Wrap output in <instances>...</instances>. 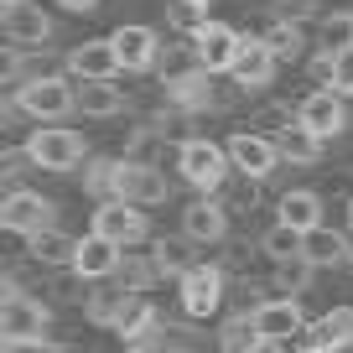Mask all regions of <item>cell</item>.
Listing matches in <instances>:
<instances>
[{
    "label": "cell",
    "mask_w": 353,
    "mask_h": 353,
    "mask_svg": "<svg viewBox=\"0 0 353 353\" xmlns=\"http://www.w3.org/2000/svg\"><path fill=\"white\" fill-rule=\"evenodd\" d=\"M11 104L26 114V120H37V125H63L68 114L78 110V83L63 78V73H37V78H26V83L11 94Z\"/></svg>",
    "instance_id": "obj_1"
},
{
    "label": "cell",
    "mask_w": 353,
    "mask_h": 353,
    "mask_svg": "<svg viewBox=\"0 0 353 353\" xmlns=\"http://www.w3.org/2000/svg\"><path fill=\"white\" fill-rule=\"evenodd\" d=\"M26 151H32V161L42 166V172H78V166H88L83 135L68 130V125H37V130L26 135Z\"/></svg>",
    "instance_id": "obj_2"
},
{
    "label": "cell",
    "mask_w": 353,
    "mask_h": 353,
    "mask_svg": "<svg viewBox=\"0 0 353 353\" xmlns=\"http://www.w3.org/2000/svg\"><path fill=\"white\" fill-rule=\"evenodd\" d=\"M229 145L219 141H203V135H188V141L176 145V172L188 176L198 192H219L223 176H229Z\"/></svg>",
    "instance_id": "obj_3"
},
{
    "label": "cell",
    "mask_w": 353,
    "mask_h": 353,
    "mask_svg": "<svg viewBox=\"0 0 353 353\" xmlns=\"http://www.w3.org/2000/svg\"><path fill=\"white\" fill-rule=\"evenodd\" d=\"M0 229L6 234H42V229H57V203L42 198V192L32 188H11L6 198H0Z\"/></svg>",
    "instance_id": "obj_4"
},
{
    "label": "cell",
    "mask_w": 353,
    "mask_h": 353,
    "mask_svg": "<svg viewBox=\"0 0 353 353\" xmlns=\"http://www.w3.org/2000/svg\"><path fill=\"white\" fill-rule=\"evenodd\" d=\"M47 322H52V307L26 291L16 296H0V343H37L47 338Z\"/></svg>",
    "instance_id": "obj_5"
},
{
    "label": "cell",
    "mask_w": 353,
    "mask_h": 353,
    "mask_svg": "<svg viewBox=\"0 0 353 353\" xmlns=\"http://www.w3.org/2000/svg\"><path fill=\"white\" fill-rule=\"evenodd\" d=\"M0 32L11 47H47L52 16L42 11V0H0Z\"/></svg>",
    "instance_id": "obj_6"
},
{
    "label": "cell",
    "mask_w": 353,
    "mask_h": 353,
    "mask_svg": "<svg viewBox=\"0 0 353 353\" xmlns=\"http://www.w3.org/2000/svg\"><path fill=\"white\" fill-rule=\"evenodd\" d=\"M223 145H229V161H234V172H244L250 182H265V176H270L281 161H286V156H281V145H276V135L234 130Z\"/></svg>",
    "instance_id": "obj_7"
},
{
    "label": "cell",
    "mask_w": 353,
    "mask_h": 353,
    "mask_svg": "<svg viewBox=\"0 0 353 353\" xmlns=\"http://www.w3.org/2000/svg\"><path fill=\"white\" fill-rule=\"evenodd\" d=\"M296 120L307 125L317 141H332V135L348 130V99H343L338 88H312L307 99L296 104Z\"/></svg>",
    "instance_id": "obj_8"
},
{
    "label": "cell",
    "mask_w": 353,
    "mask_h": 353,
    "mask_svg": "<svg viewBox=\"0 0 353 353\" xmlns=\"http://www.w3.org/2000/svg\"><path fill=\"white\" fill-rule=\"evenodd\" d=\"M88 229L104 234V239H114L120 250H135L141 239H151V219H145V208H130V203H99Z\"/></svg>",
    "instance_id": "obj_9"
},
{
    "label": "cell",
    "mask_w": 353,
    "mask_h": 353,
    "mask_svg": "<svg viewBox=\"0 0 353 353\" xmlns=\"http://www.w3.org/2000/svg\"><path fill=\"white\" fill-rule=\"evenodd\" d=\"M114 203H130V208H156L166 203V176L145 161H125L120 156V172H114Z\"/></svg>",
    "instance_id": "obj_10"
},
{
    "label": "cell",
    "mask_w": 353,
    "mask_h": 353,
    "mask_svg": "<svg viewBox=\"0 0 353 353\" xmlns=\"http://www.w3.org/2000/svg\"><path fill=\"white\" fill-rule=\"evenodd\" d=\"M110 42H114V57H120L125 73H145V68L161 63V37H156V26H141V21L114 26Z\"/></svg>",
    "instance_id": "obj_11"
},
{
    "label": "cell",
    "mask_w": 353,
    "mask_h": 353,
    "mask_svg": "<svg viewBox=\"0 0 353 353\" xmlns=\"http://www.w3.org/2000/svg\"><path fill=\"white\" fill-rule=\"evenodd\" d=\"M254 327L265 332V343H291V338H301L312 322H307V312H301L296 296H270V301L254 307Z\"/></svg>",
    "instance_id": "obj_12"
},
{
    "label": "cell",
    "mask_w": 353,
    "mask_h": 353,
    "mask_svg": "<svg viewBox=\"0 0 353 353\" xmlns=\"http://www.w3.org/2000/svg\"><path fill=\"white\" fill-rule=\"evenodd\" d=\"M63 68L78 78V83H104V78L125 73V68H120V57H114V42H110V37H99V42H78V47H68Z\"/></svg>",
    "instance_id": "obj_13"
},
{
    "label": "cell",
    "mask_w": 353,
    "mask_h": 353,
    "mask_svg": "<svg viewBox=\"0 0 353 353\" xmlns=\"http://www.w3.org/2000/svg\"><path fill=\"white\" fill-rule=\"evenodd\" d=\"M223 270L219 265H198V270H188V276L176 281L182 286V312L188 317H213V312L223 307Z\"/></svg>",
    "instance_id": "obj_14"
},
{
    "label": "cell",
    "mask_w": 353,
    "mask_h": 353,
    "mask_svg": "<svg viewBox=\"0 0 353 353\" xmlns=\"http://www.w3.org/2000/svg\"><path fill=\"white\" fill-rule=\"evenodd\" d=\"M120 265H125V250L114 239H104V234H94L88 229L83 239H78V260H73V276H83V281H110V276H120Z\"/></svg>",
    "instance_id": "obj_15"
},
{
    "label": "cell",
    "mask_w": 353,
    "mask_h": 353,
    "mask_svg": "<svg viewBox=\"0 0 353 353\" xmlns=\"http://www.w3.org/2000/svg\"><path fill=\"white\" fill-rule=\"evenodd\" d=\"M192 47H198V63H203V73H234V57H239L244 37L234 32L229 21H208L198 37H192Z\"/></svg>",
    "instance_id": "obj_16"
},
{
    "label": "cell",
    "mask_w": 353,
    "mask_h": 353,
    "mask_svg": "<svg viewBox=\"0 0 353 353\" xmlns=\"http://www.w3.org/2000/svg\"><path fill=\"white\" fill-rule=\"evenodd\" d=\"M229 78H234V88H265L270 78H276V52L265 47V37H244Z\"/></svg>",
    "instance_id": "obj_17"
},
{
    "label": "cell",
    "mask_w": 353,
    "mask_h": 353,
    "mask_svg": "<svg viewBox=\"0 0 353 353\" xmlns=\"http://www.w3.org/2000/svg\"><path fill=\"white\" fill-rule=\"evenodd\" d=\"M182 234H188L192 244H223L229 239V213H223L213 198H198V203H188V213H182Z\"/></svg>",
    "instance_id": "obj_18"
},
{
    "label": "cell",
    "mask_w": 353,
    "mask_h": 353,
    "mask_svg": "<svg viewBox=\"0 0 353 353\" xmlns=\"http://www.w3.org/2000/svg\"><path fill=\"white\" fill-rule=\"evenodd\" d=\"M307 348H327V353H343L353 343V307H327L307 332H301Z\"/></svg>",
    "instance_id": "obj_19"
},
{
    "label": "cell",
    "mask_w": 353,
    "mask_h": 353,
    "mask_svg": "<svg viewBox=\"0 0 353 353\" xmlns=\"http://www.w3.org/2000/svg\"><path fill=\"white\" fill-rule=\"evenodd\" d=\"M276 223H291V229H301V234L322 229V198L312 188L281 192V198H276Z\"/></svg>",
    "instance_id": "obj_20"
},
{
    "label": "cell",
    "mask_w": 353,
    "mask_h": 353,
    "mask_svg": "<svg viewBox=\"0 0 353 353\" xmlns=\"http://www.w3.org/2000/svg\"><path fill=\"white\" fill-rule=\"evenodd\" d=\"M151 260H156V270H161L166 281H182L188 270H198V244H192L188 234H176V239H156Z\"/></svg>",
    "instance_id": "obj_21"
},
{
    "label": "cell",
    "mask_w": 353,
    "mask_h": 353,
    "mask_svg": "<svg viewBox=\"0 0 353 353\" xmlns=\"http://www.w3.org/2000/svg\"><path fill=\"white\" fill-rule=\"evenodd\" d=\"M120 110H125V88L114 83V78H104V83H78V114H88V120H114Z\"/></svg>",
    "instance_id": "obj_22"
},
{
    "label": "cell",
    "mask_w": 353,
    "mask_h": 353,
    "mask_svg": "<svg viewBox=\"0 0 353 353\" xmlns=\"http://www.w3.org/2000/svg\"><path fill=\"white\" fill-rule=\"evenodd\" d=\"M26 254H32L37 265H73L78 260V239L63 234V229H42V234L26 239Z\"/></svg>",
    "instance_id": "obj_23"
},
{
    "label": "cell",
    "mask_w": 353,
    "mask_h": 353,
    "mask_svg": "<svg viewBox=\"0 0 353 353\" xmlns=\"http://www.w3.org/2000/svg\"><path fill=\"white\" fill-rule=\"evenodd\" d=\"M307 260L317 265V270H327V265H348V260H353V239H343L338 229H327V223H322V229L307 234Z\"/></svg>",
    "instance_id": "obj_24"
},
{
    "label": "cell",
    "mask_w": 353,
    "mask_h": 353,
    "mask_svg": "<svg viewBox=\"0 0 353 353\" xmlns=\"http://www.w3.org/2000/svg\"><path fill=\"white\" fill-rule=\"evenodd\" d=\"M260 250H265V260H276V265L307 260V234L291 229V223H270V229L260 234Z\"/></svg>",
    "instance_id": "obj_25"
},
{
    "label": "cell",
    "mask_w": 353,
    "mask_h": 353,
    "mask_svg": "<svg viewBox=\"0 0 353 353\" xmlns=\"http://www.w3.org/2000/svg\"><path fill=\"white\" fill-rule=\"evenodd\" d=\"M276 145H281V156H286L291 166H312L322 156V141L307 130L301 120H291V125H281V135H276Z\"/></svg>",
    "instance_id": "obj_26"
},
{
    "label": "cell",
    "mask_w": 353,
    "mask_h": 353,
    "mask_svg": "<svg viewBox=\"0 0 353 353\" xmlns=\"http://www.w3.org/2000/svg\"><path fill=\"white\" fill-rule=\"evenodd\" d=\"M151 327H156V307H151V296H135V291H130V301H125L120 317H114V332H120L125 348H130V343H141Z\"/></svg>",
    "instance_id": "obj_27"
},
{
    "label": "cell",
    "mask_w": 353,
    "mask_h": 353,
    "mask_svg": "<svg viewBox=\"0 0 353 353\" xmlns=\"http://www.w3.org/2000/svg\"><path fill=\"white\" fill-rule=\"evenodd\" d=\"M265 343V332L254 327V312H239L219 327V353H254Z\"/></svg>",
    "instance_id": "obj_28"
},
{
    "label": "cell",
    "mask_w": 353,
    "mask_h": 353,
    "mask_svg": "<svg viewBox=\"0 0 353 353\" xmlns=\"http://www.w3.org/2000/svg\"><path fill=\"white\" fill-rule=\"evenodd\" d=\"M260 37H265V47L276 52V63H291V57H296L301 47H307V32H301L296 21H270Z\"/></svg>",
    "instance_id": "obj_29"
},
{
    "label": "cell",
    "mask_w": 353,
    "mask_h": 353,
    "mask_svg": "<svg viewBox=\"0 0 353 353\" xmlns=\"http://www.w3.org/2000/svg\"><path fill=\"white\" fill-rule=\"evenodd\" d=\"M166 21H172L176 32L198 37L203 26L213 21V16H208V0H166Z\"/></svg>",
    "instance_id": "obj_30"
},
{
    "label": "cell",
    "mask_w": 353,
    "mask_h": 353,
    "mask_svg": "<svg viewBox=\"0 0 353 353\" xmlns=\"http://www.w3.org/2000/svg\"><path fill=\"white\" fill-rule=\"evenodd\" d=\"M114 172H120V156H88V172H83V188L94 198L114 203Z\"/></svg>",
    "instance_id": "obj_31"
},
{
    "label": "cell",
    "mask_w": 353,
    "mask_h": 353,
    "mask_svg": "<svg viewBox=\"0 0 353 353\" xmlns=\"http://www.w3.org/2000/svg\"><path fill=\"white\" fill-rule=\"evenodd\" d=\"M130 348H141V353H192L198 343H192V332H176V327H161V322H156V327L145 332L141 343H130Z\"/></svg>",
    "instance_id": "obj_32"
},
{
    "label": "cell",
    "mask_w": 353,
    "mask_h": 353,
    "mask_svg": "<svg viewBox=\"0 0 353 353\" xmlns=\"http://www.w3.org/2000/svg\"><path fill=\"white\" fill-rule=\"evenodd\" d=\"M353 47V11L322 16V52H348Z\"/></svg>",
    "instance_id": "obj_33"
},
{
    "label": "cell",
    "mask_w": 353,
    "mask_h": 353,
    "mask_svg": "<svg viewBox=\"0 0 353 353\" xmlns=\"http://www.w3.org/2000/svg\"><path fill=\"white\" fill-rule=\"evenodd\" d=\"M156 281H161L156 260H125V265H120V281H114V286H125V291H135V296H145Z\"/></svg>",
    "instance_id": "obj_34"
},
{
    "label": "cell",
    "mask_w": 353,
    "mask_h": 353,
    "mask_svg": "<svg viewBox=\"0 0 353 353\" xmlns=\"http://www.w3.org/2000/svg\"><path fill=\"white\" fill-rule=\"evenodd\" d=\"M125 301H130V291H125V286H104L99 296L88 301V317L99 322V327H114V317H120Z\"/></svg>",
    "instance_id": "obj_35"
},
{
    "label": "cell",
    "mask_w": 353,
    "mask_h": 353,
    "mask_svg": "<svg viewBox=\"0 0 353 353\" xmlns=\"http://www.w3.org/2000/svg\"><path fill=\"white\" fill-rule=\"evenodd\" d=\"M161 141H166V130H156V125H141V130L125 141V161H145V166H151V151H161Z\"/></svg>",
    "instance_id": "obj_36"
},
{
    "label": "cell",
    "mask_w": 353,
    "mask_h": 353,
    "mask_svg": "<svg viewBox=\"0 0 353 353\" xmlns=\"http://www.w3.org/2000/svg\"><path fill=\"white\" fill-rule=\"evenodd\" d=\"M312 270H317L312 260H291V265H281V276H276L281 296H301V291L312 286Z\"/></svg>",
    "instance_id": "obj_37"
},
{
    "label": "cell",
    "mask_w": 353,
    "mask_h": 353,
    "mask_svg": "<svg viewBox=\"0 0 353 353\" xmlns=\"http://www.w3.org/2000/svg\"><path fill=\"white\" fill-rule=\"evenodd\" d=\"M26 166H37L32 161V151H26V145H11V151L0 156V172H6V182H11V188H21V176H26ZM6 188V192H11Z\"/></svg>",
    "instance_id": "obj_38"
},
{
    "label": "cell",
    "mask_w": 353,
    "mask_h": 353,
    "mask_svg": "<svg viewBox=\"0 0 353 353\" xmlns=\"http://www.w3.org/2000/svg\"><path fill=\"white\" fill-rule=\"evenodd\" d=\"M317 11V0H276V21H307V16Z\"/></svg>",
    "instance_id": "obj_39"
},
{
    "label": "cell",
    "mask_w": 353,
    "mask_h": 353,
    "mask_svg": "<svg viewBox=\"0 0 353 353\" xmlns=\"http://www.w3.org/2000/svg\"><path fill=\"white\" fill-rule=\"evenodd\" d=\"M332 88H338L343 99H353V47L338 52V73H332Z\"/></svg>",
    "instance_id": "obj_40"
},
{
    "label": "cell",
    "mask_w": 353,
    "mask_h": 353,
    "mask_svg": "<svg viewBox=\"0 0 353 353\" xmlns=\"http://www.w3.org/2000/svg\"><path fill=\"white\" fill-rule=\"evenodd\" d=\"M0 353H68V348H63V343L37 338V343H0Z\"/></svg>",
    "instance_id": "obj_41"
},
{
    "label": "cell",
    "mask_w": 353,
    "mask_h": 353,
    "mask_svg": "<svg viewBox=\"0 0 353 353\" xmlns=\"http://www.w3.org/2000/svg\"><path fill=\"white\" fill-rule=\"evenodd\" d=\"M57 6H63V11H78V16H83V11H99V0H57Z\"/></svg>",
    "instance_id": "obj_42"
},
{
    "label": "cell",
    "mask_w": 353,
    "mask_h": 353,
    "mask_svg": "<svg viewBox=\"0 0 353 353\" xmlns=\"http://www.w3.org/2000/svg\"><path fill=\"white\" fill-rule=\"evenodd\" d=\"M254 353H291V348H286V343H260Z\"/></svg>",
    "instance_id": "obj_43"
},
{
    "label": "cell",
    "mask_w": 353,
    "mask_h": 353,
    "mask_svg": "<svg viewBox=\"0 0 353 353\" xmlns=\"http://www.w3.org/2000/svg\"><path fill=\"white\" fill-rule=\"evenodd\" d=\"M348 239H353V203H348Z\"/></svg>",
    "instance_id": "obj_44"
},
{
    "label": "cell",
    "mask_w": 353,
    "mask_h": 353,
    "mask_svg": "<svg viewBox=\"0 0 353 353\" xmlns=\"http://www.w3.org/2000/svg\"><path fill=\"white\" fill-rule=\"evenodd\" d=\"M125 353H141V348H125Z\"/></svg>",
    "instance_id": "obj_45"
}]
</instances>
